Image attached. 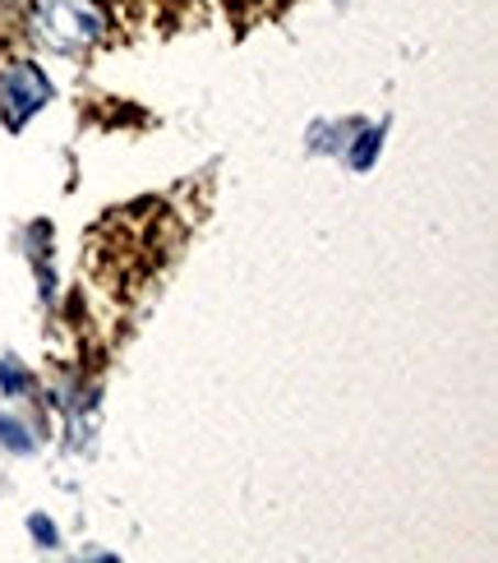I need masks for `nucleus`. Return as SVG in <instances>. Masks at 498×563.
I'll list each match as a JSON object with an SVG mask.
<instances>
[{"label": "nucleus", "mask_w": 498, "mask_h": 563, "mask_svg": "<svg viewBox=\"0 0 498 563\" xmlns=\"http://www.w3.org/2000/svg\"><path fill=\"white\" fill-rule=\"evenodd\" d=\"M37 23L56 46H92L111 29L98 0H37Z\"/></svg>", "instance_id": "nucleus-1"}, {"label": "nucleus", "mask_w": 498, "mask_h": 563, "mask_svg": "<svg viewBox=\"0 0 498 563\" xmlns=\"http://www.w3.org/2000/svg\"><path fill=\"white\" fill-rule=\"evenodd\" d=\"M46 102H52V84H46V75L37 65H14V69L0 75V111H5L10 130H19Z\"/></svg>", "instance_id": "nucleus-2"}, {"label": "nucleus", "mask_w": 498, "mask_h": 563, "mask_svg": "<svg viewBox=\"0 0 498 563\" xmlns=\"http://www.w3.org/2000/svg\"><path fill=\"white\" fill-rule=\"evenodd\" d=\"M384 134H388V121H378V125H369V130L355 125V144L346 148V167L365 176V172L374 167V162H378V148H384Z\"/></svg>", "instance_id": "nucleus-3"}, {"label": "nucleus", "mask_w": 498, "mask_h": 563, "mask_svg": "<svg viewBox=\"0 0 498 563\" xmlns=\"http://www.w3.org/2000/svg\"><path fill=\"white\" fill-rule=\"evenodd\" d=\"M0 449L14 453V457H29V453L37 449V439L29 434V426H23L19 416H5V411H0Z\"/></svg>", "instance_id": "nucleus-4"}, {"label": "nucleus", "mask_w": 498, "mask_h": 563, "mask_svg": "<svg viewBox=\"0 0 498 563\" xmlns=\"http://www.w3.org/2000/svg\"><path fill=\"white\" fill-rule=\"evenodd\" d=\"M29 536L37 541V550H56V545H60L56 522H52V518H42V512H33V518H29Z\"/></svg>", "instance_id": "nucleus-5"}, {"label": "nucleus", "mask_w": 498, "mask_h": 563, "mask_svg": "<svg viewBox=\"0 0 498 563\" xmlns=\"http://www.w3.org/2000/svg\"><path fill=\"white\" fill-rule=\"evenodd\" d=\"M23 388H29V374H23V365L19 361H0V393L19 397Z\"/></svg>", "instance_id": "nucleus-6"}]
</instances>
